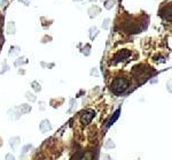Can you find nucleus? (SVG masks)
<instances>
[{
	"instance_id": "nucleus-1",
	"label": "nucleus",
	"mask_w": 172,
	"mask_h": 160,
	"mask_svg": "<svg viewBox=\"0 0 172 160\" xmlns=\"http://www.w3.org/2000/svg\"><path fill=\"white\" fill-rule=\"evenodd\" d=\"M130 87V80L126 77H116L110 84V89L115 94H122Z\"/></svg>"
},
{
	"instance_id": "nucleus-2",
	"label": "nucleus",
	"mask_w": 172,
	"mask_h": 160,
	"mask_svg": "<svg viewBox=\"0 0 172 160\" xmlns=\"http://www.w3.org/2000/svg\"><path fill=\"white\" fill-rule=\"evenodd\" d=\"M94 116H95V112L93 111V109H85L79 115V121H80V123L83 125H86L92 121V119Z\"/></svg>"
},
{
	"instance_id": "nucleus-3",
	"label": "nucleus",
	"mask_w": 172,
	"mask_h": 160,
	"mask_svg": "<svg viewBox=\"0 0 172 160\" xmlns=\"http://www.w3.org/2000/svg\"><path fill=\"white\" fill-rule=\"evenodd\" d=\"M131 56V52L129 50H122L119 52H117L113 58V65H116L118 62H122L124 60H126Z\"/></svg>"
},
{
	"instance_id": "nucleus-4",
	"label": "nucleus",
	"mask_w": 172,
	"mask_h": 160,
	"mask_svg": "<svg viewBox=\"0 0 172 160\" xmlns=\"http://www.w3.org/2000/svg\"><path fill=\"white\" fill-rule=\"evenodd\" d=\"M39 129H40V131L43 132V134L52 130V125L51 122H49V120H47V119L43 120V121L40 122V125H39Z\"/></svg>"
},
{
	"instance_id": "nucleus-5",
	"label": "nucleus",
	"mask_w": 172,
	"mask_h": 160,
	"mask_svg": "<svg viewBox=\"0 0 172 160\" xmlns=\"http://www.w3.org/2000/svg\"><path fill=\"white\" fill-rule=\"evenodd\" d=\"M20 144H21V137H18V136L12 137V138L9 139V146L12 147L13 151H16L17 147L20 146Z\"/></svg>"
},
{
	"instance_id": "nucleus-6",
	"label": "nucleus",
	"mask_w": 172,
	"mask_h": 160,
	"mask_svg": "<svg viewBox=\"0 0 172 160\" xmlns=\"http://www.w3.org/2000/svg\"><path fill=\"white\" fill-rule=\"evenodd\" d=\"M21 115L22 114L17 111L16 108H13V109L8 111V118H9V120H18L21 118Z\"/></svg>"
},
{
	"instance_id": "nucleus-7",
	"label": "nucleus",
	"mask_w": 172,
	"mask_h": 160,
	"mask_svg": "<svg viewBox=\"0 0 172 160\" xmlns=\"http://www.w3.org/2000/svg\"><path fill=\"white\" fill-rule=\"evenodd\" d=\"M16 109L18 112H20L21 114H27V113H29V112H31V109H32V107H31L30 105H27V104H22L20 105L18 107H16Z\"/></svg>"
},
{
	"instance_id": "nucleus-8",
	"label": "nucleus",
	"mask_w": 172,
	"mask_h": 160,
	"mask_svg": "<svg viewBox=\"0 0 172 160\" xmlns=\"http://www.w3.org/2000/svg\"><path fill=\"white\" fill-rule=\"evenodd\" d=\"M119 113H120V108H118V109H117L116 112H115V113H114V115L113 116H111V118H110V120L109 121H108V123H107V128H109L110 125H113L114 123H115V122L117 121V119L119 118Z\"/></svg>"
},
{
	"instance_id": "nucleus-9",
	"label": "nucleus",
	"mask_w": 172,
	"mask_h": 160,
	"mask_svg": "<svg viewBox=\"0 0 172 160\" xmlns=\"http://www.w3.org/2000/svg\"><path fill=\"white\" fill-rule=\"evenodd\" d=\"M103 147H104V150H111V149H115V147H116V144H115V142H114L111 138H108L106 141V143H104Z\"/></svg>"
},
{
	"instance_id": "nucleus-10",
	"label": "nucleus",
	"mask_w": 172,
	"mask_h": 160,
	"mask_svg": "<svg viewBox=\"0 0 172 160\" xmlns=\"http://www.w3.org/2000/svg\"><path fill=\"white\" fill-rule=\"evenodd\" d=\"M33 146L31 145V144H27V145H24L23 147H22V156H21V158H23L25 154H27L29 151H30L31 149H32Z\"/></svg>"
},
{
	"instance_id": "nucleus-11",
	"label": "nucleus",
	"mask_w": 172,
	"mask_h": 160,
	"mask_svg": "<svg viewBox=\"0 0 172 160\" xmlns=\"http://www.w3.org/2000/svg\"><path fill=\"white\" fill-rule=\"evenodd\" d=\"M27 99L28 100H30L31 103H33V101H36V96H34L33 93H30V92H27Z\"/></svg>"
},
{
	"instance_id": "nucleus-12",
	"label": "nucleus",
	"mask_w": 172,
	"mask_h": 160,
	"mask_svg": "<svg viewBox=\"0 0 172 160\" xmlns=\"http://www.w3.org/2000/svg\"><path fill=\"white\" fill-rule=\"evenodd\" d=\"M80 160H92V153H91V152L86 153L85 156L83 157V158H82Z\"/></svg>"
},
{
	"instance_id": "nucleus-13",
	"label": "nucleus",
	"mask_w": 172,
	"mask_h": 160,
	"mask_svg": "<svg viewBox=\"0 0 172 160\" xmlns=\"http://www.w3.org/2000/svg\"><path fill=\"white\" fill-rule=\"evenodd\" d=\"M5 159H6V160H16V159H15V156H14V154H12V153H7L6 157H5Z\"/></svg>"
},
{
	"instance_id": "nucleus-14",
	"label": "nucleus",
	"mask_w": 172,
	"mask_h": 160,
	"mask_svg": "<svg viewBox=\"0 0 172 160\" xmlns=\"http://www.w3.org/2000/svg\"><path fill=\"white\" fill-rule=\"evenodd\" d=\"M32 85H33V89H34L36 91H40L41 88H40V85H39V84L37 83V82H33V83H32Z\"/></svg>"
},
{
	"instance_id": "nucleus-15",
	"label": "nucleus",
	"mask_w": 172,
	"mask_h": 160,
	"mask_svg": "<svg viewBox=\"0 0 172 160\" xmlns=\"http://www.w3.org/2000/svg\"><path fill=\"white\" fill-rule=\"evenodd\" d=\"M103 160H116V159L113 158L111 156H109V154H103Z\"/></svg>"
},
{
	"instance_id": "nucleus-16",
	"label": "nucleus",
	"mask_w": 172,
	"mask_h": 160,
	"mask_svg": "<svg viewBox=\"0 0 172 160\" xmlns=\"http://www.w3.org/2000/svg\"><path fill=\"white\" fill-rule=\"evenodd\" d=\"M3 138H1V137H0V147H1V146H3Z\"/></svg>"
},
{
	"instance_id": "nucleus-17",
	"label": "nucleus",
	"mask_w": 172,
	"mask_h": 160,
	"mask_svg": "<svg viewBox=\"0 0 172 160\" xmlns=\"http://www.w3.org/2000/svg\"><path fill=\"white\" fill-rule=\"evenodd\" d=\"M137 160H141V159H137Z\"/></svg>"
}]
</instances>
